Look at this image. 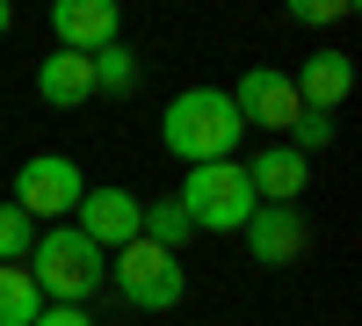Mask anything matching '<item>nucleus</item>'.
I'll return each instance as SVG.
<instances>
[{
    "instance_id": "1",
    "label": "nucleus",
    "mask_w": 362,
    "mask_h": 326,
    "mask_svg": "<svg viewBox=\"0 0 362 326\" xmlns=\"http://www.w3.org/2000/svg\"><path fill=\"white\" fill-rule=\"evenodd\" d=\"M247 138L239 109L225 87H181V95L160 109V145L181 167H210V160H232V145Z\"/></svg>"
},
{
    "instance_id": "2",
    "label": "nucleus",
    "mask_w": 362,
    "mask_h": 326,
    "mask_svg": "<svg viewBox=\"0 0 362 326\" xmlns=\"http://www.w3.org/2000/svg\"><path fill=\"white\" fill-rule=\"evenodd\" d=\"M29 283L44 290V305H87L102 290V276H109V254L87 240V232H37V247H29Z\"/></svg>"
},
{
    "instance_id": "3",
    "label": "nucleus",
    "mask_w": 362,
    "mask_h": 326,
    "mask_svg": "<svg viewBox=\"0 0 362 326\" xmlns=\"http://www.w3.org/2000/svg\"><path fill=\"white\" fill-rule=\"evenodd\" d=\"M181 211H189L196 232H239L254 218V182L239 160H210V167H189L181 174Z\"/></svg>"
},
{
    "instance_id": "4",
    "label": "nucleus",
    "mask_w": 362,
    "mask_h": 326,
    "mask_svg": "<svg viewBox=\"0 0 362 326\" xmlns=\"http://www.w3.org/2000/svg\"><path fill=\"white\" fill-rule=\"evenodd\" d=\"M116 290L138 305V312H174L181 305V290H189V276H181V254L153 247V240H131V247H116Z\"/></svg>"
},
{
    "instance_id": "5",
    "label": "nucleus",
    "mask_w": 362,
    "mask_h": 326,
    "mask_svg": "<svg viewBox=\"0 0 362 326\" xmlns=\"http://www.w3.org/2000/svg\"><path fill=\"white\" fill-rule=\"evenodd\" d=\"M80 196H87V174L66 153H37V160H22V174H15V211L29 225H37V218H73Z\"/></svg>"
},
{
    "instance_id": "6",
    "label": "nucleus",
    "mask_w": 362,
    "mask_h": 326,
    "mask_svg": "<svg viewBox=\"0 0 362 326\" xmlns=\"http://www.w3.org/2000/svg\"><path fill=\"white\" fill-rule=\"evenodd\" d=\"M232 109H239V124H254V131H283V124H297V87H290V73H276V66H247L239 73V87H232Z\"/></svg>"
},
{
    "instance_id": "7",
    "label": "nucleus",
    "mask_w": 362,
    "mask_h": 326,
    "mask_svg": "<svg viewBox=\"0 0 362 326\" xmlns=\"http://www.w3.org/2000/svg\"><path fill=\"white\" fill-rule=\"evenodd\" d=\"M138 218H145V203H138L131 189H87V196L73 203V232H87L102 254L131 247V240H138Z\"/></svg>"
},
{
    "instance_id": "8",
    "label": "nucleus",
    "mask_w": 362,
    "mask_h": 326,
    "mask_svg": "<svg viewBox=\"0 0 362 326\" xmlns=\"http://www.w3.org/2000/svg\"><path fill=\"white\" fill-rule=\"evenodd\" d=\"M239 232H247V254L261 269H290V261L305 254V240H312V225L297 218V203H254V218Z\"/></svg>"
},
{
    "instance_id": "9",
    "label": "nucleus",
    "mask_w": 362,
    "mask_h": 326,
    "mask_svg": "<svg viewBox=\"0 0 362 326\" xmlns=\"http://www.w3.org/2000/svg\"><path fill=\"white\" fill-rule=\"evenodd\" d=\"M51 29H58V51L95 58L102 44H116L124 15H116V0H58V8H51Z\"/></svg>"
},
{
    "instance_id": "10",
    "label": "nucleus",
    "mask_w": 362,
    "mask_h": 326,
    "mask_svg": "<svg viewBox=\"0 0 362 326\" xmlns=\"http://www.w3.org/2000/svg\"><path fill=\"white\" fill-rule=\"evenodd\" d=\"M290 87H297V102H305V109L334 116V109L355 95V58H348V51H312L305 73H290Z\"/></svg>"
},
{
    "instance_id": "11",
    "label": "nucleus",
    "mask_w": 362,
    "mask_h": 326,
    "mask_svg": "<svg viewBox=\"0 0 362 326\" xmlns=\"http://www.w3.org/2000/svg\"><path fill=\"white\" fill-rule=\"evenodd\" d=\"M247 182H254V203H297L312 189V160L290 153V145H261L247 160Z\"/></svg>"
},
{
    "instance_id": "12",
    "label": "nucleus",
    "mask_w": 362,
    "mask_h": 326,
    "mask_svg": "<svg viewBox=\"0 0 362 326\" xmlns=\"http://www.w3.org/2000/svg\"><path fill=\"white\" fill-rule=\"evenodd\" d=\"M37 95L51 109H80L87 95H95V66H87L80 51H51L44 66H37Z\"/></svg>"
},
{
    "instance_id": "13",
    "label": "nucleus",
    "mask_w": 362,
    "mask_h": 326,
    "mask_svg": "<svg viewBox=\"0 0 362 326\" xmlns=\"http://www.w3.org/2000/svg\"><path fill=\"white\" fill-rule=\"evenodd\" d=\"M138 240H153V247H167V254H181L196 240V225H189V211L167 196V203H145V218H138Z\"/></svg>"
},
{
    "instance_id": "14",
    "label": "nucleus",
    "mask_w": 362,
    "mask_h": 326,
    "mask_svg": "<svg viewBox=\"0 0 362 326\" xmlns=\"http://www.w3.org/2000/svg\"><path fill=\"white\" fill-rule=\"evenodd\" d=\"M44 312V290L29 283V269H0V326H29Z\"/></svg>"
},
{
    "instance_id": "15",
    "label": "nucleus",
    "mask_w": 362,
    "mask_h": 326,
    "mask_svg": "<svg viewBox=\"0 0 362 326\" xmlns=\"http://www.w3.org/2000/svg\"><path fill=\"white\" fill-rule=\"evenodd\" d=\"M87 66H95V95H124V87L138 80V51L116 37V44H102L95 58H87Z\"/></svg>"
},
{
    "instance_id": "16",
    "label": "nucleus",
    "mask_w": 362,
    "mask_h": 326,
    "mask_svg": "<svg viewBox=\"0 0 362 326\" xmlns=\"http://www.w3.org/2000/svg\"><path fill=\"white\" fill-rule=\"evenodd\" d=\"M29 247H37V232H29V218L15 211V203H0V269H22Z\"/></svg>"
},
{
    "instance_id": "17",
    "label": "nucleus",
    "mask_w": 362,
    "mask_h": 326,
    "mask_svg": "<svg viewBox=\"0 0 362 326\" xmlns=\"http://www.w3.org/2000/svg\"><path fill=\"white\" fill-rule=\"evenodd\" d=\"M290 131H297V145H290V153H305V160H312V153H326V145H334V116L297 109V124H290Z\"/></svg>"
},
{
    "instance_id": "18",
    "label": "nucleus",
    "mask_w": 362,
    "mask_h": 326,
    "mask_svg": "<svg viewBox=\"0 0 362 326\" xmlns=\"http://www.w3.org/2000/svg\"><path fill=\"white\" fill-rule=\"evenodd\" d=\"M341 15H348V0H297L290 8V22H305V29L312 22H341Z\"/></svg>"
},
{
    "instance_id": "19",
    "label": "nucleus",
    "mask_w": 362,
    "mask_h": 326,
    "mask_svg": "<svg viewBox=\"0 0 362 326\" xmlns=\"http://www.w3.org/2000/svg\"><path fill=\"white\" fill-rule=\"evenodd\" d=\"M29 326H95V312H87V305H44Z\"/></svg>"
},
{
    "instance_id": "20",
    "label": "nucleus",
    "mask_w": 362,
    "mask_h": 326,
    "mask_svg": "<svg viewBox=\"0 0 362 326\" xmlns=\"http://www.w3.org/2000/svg\"><path fill=\"white\" fill-rule=\"evenodd\" d=\"M8 22H15V8H8V0H0V37H8Z\"/></svg>"
}]
</instances>
